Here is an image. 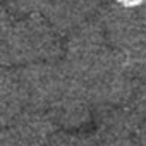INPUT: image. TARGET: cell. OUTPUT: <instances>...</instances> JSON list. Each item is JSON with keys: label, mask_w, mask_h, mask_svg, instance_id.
I'll return each mask as SVG.
<instances>
[{"label": "cell", "mask_w": 146, "mask_h": 146, "mask_svg": "<svg viewBox=\"0 0 146 146\" xmlns=\"http://www.w3.org/2000/svg\"><path fill=\"white\" fill-rule=\"evenodd\" d=\"M139 14H141V17H143V21L146 23V0L141 4V7H139Z\"/></svg>", "instance_id": "8fae6325"}, {"label": "cell", "mask_w": 146, "mask_h": 146, "mask_svg": "<svg viewBox=\"0 0 146 146\" xmlns=\"http://www.w3.org/2000/svg\"><path fill=\"white\" fill-rule=\"evenodd\" d=\"M52 0H4V9L9 11L14 17L45 14Z\"/></svg>", "instance_id": "9c48e42d"}, {"label": "cell", "mask_w": 146, "mask_h": 146, "mask_svg": "<svg viewBox=\"0 0 146 146\" xmlns=\"http://www.w3.org/2000/svg\"><path fill=\"white\" fill-rule=\"evenodd\" d=\"M16 72L24 95L26 108L46 112L72 90H83L60 58L21 65L16 67Z\"/></svg>", "instance_id": "7a4b0ae2"}, {"label": "cell", "mask_w": 146, "mask_h": 146, "mask_svg": "<svg viewBox=\"0 0 146 146\" xmlns=\"http://www.w3.org/2000/svg\"><path fill=\"white\" fill-rule=\"evenodd\" d=\"M132 74L139 81H146V35L139 40V43L127 53H124Z\"/></svg>", "instance_id": "30bf717a"}, {"label": "cell", "mask_w": 146, "mask_h": 146, "mask_svg": "<svg viewBox=\"0 0 146 146\" xmlns=\"http://www.w3.org/2000/svg\"><path fill=\"white\" fill-rule=\"evenodd\" d=\"M105 2L107 0H52L43 16L62 36H65L78 26L96 17Z\"/></svg>", "instance_id": "5b68a950"}, {"label": "cell", "mask_w": 146, "mask_h": 146, "mask_svg": "<svg viewBox=\"0 0 146 146\" xmlns=\"http://www.w3.org/2000/svg\"><path fill=\"white\" fill-rule=\"evenodd\" d=\"M108 43L122 53L131 52L139 40L146 35V23L143 21L139 9L127 7L113 0L105 4L96 14Z\"/></svg>", "instance_id": "3957f363"}, {"label": "cell", "mask_w": 146, "mask_h": 146, "mask_svg": "<svg viewBox=\"0 0 146 146\" xmlns=\"http://www.w3.org/2000/svg\"><path fill=\"white\" fill-rule=\"evenodd\" d=\"M23 110H26V102L17 79L16 67L2 65V74H0V119H2V125L12 122Z\"/></svg>", "instance_id": "8992f818"}, {"label": "cell", "mask_w": 146, "mask_h": 146, "mask_svg": "<svg viewBox=\"0 0 146 146\" xmlns=\"http://www.w3.org/2000/svg\"><path fill=\"white\" fill-rule=\"evenodd\" d=\"M48 146H98V139L91 131L83 132V131L58 129L52 136Z\"/></svg>", "instance_id": "ba28073f"}, {"label": "cell", "mask_w": 146, "mask_h": 146, "mask_svg": "<svg viewBox=\"0 0 146 146\" xmlns=\"http://www.w3.org/2000/svg\"><path fill=\"white\" fill-rule=\"evenodd\" d=\"M127 105L132 108V112L136 115V122H137L136 137L143 144H146V81L137 83L136 91Z\"/></svg>", "instance_id": "52a82bcc"}, {"label": "cell", "mask_w": 146, "mask_h": 146, "mask_svg": "<svg viewBox=\"0 0 146 146\" xmlns=\"http://www.w3.org/2000/svg\"><path fill=\"white\" fill-rule=\"evenodd\" d=\"M64 53V36L43 14L14 17L2 7L0 57L2 65L21 67L35 62L58 60Z\"/></svg>", "instance_id": "6da1fadb"}, {"label": "cell", "mask_w": 146, "mask_h": 146, "mask_svg": "<svg viewBox=\"0 0 146 146\" xmlns=\"http://www.w3.org/2000/svg\"><path fill=\"white\" fill-rule=\"evenodd\" d=\"M57 131L48 112L26 108L12 122L2 125V146H48Z\"/></svg>", "instance_id": "277c9868"}]
</instances>
